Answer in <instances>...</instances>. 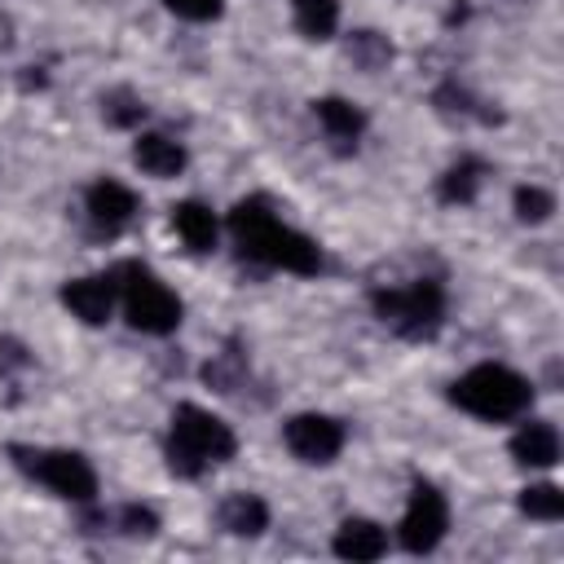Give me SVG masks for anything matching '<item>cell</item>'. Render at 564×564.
Returning <instances> with one entry per match:
<instances>
[{
	"mask_svg": "<svg viewBox=\"0 0 564 564\" xmlns=\"http://www.w3.org/2000/svg\"><path fill=\"white\" fill-rule=\"evenodd\" d=\"M344 441H348V427H344L339 419H330V414H317V410L291 414V419L282 423V445H286L300 463H308V467L335 463L339 449H344Z\"/></svg>",
	"mask_w": 564,
	"mask_h": 564,
	"instance_id": "ba28073f",
	"label": "cell"
},
{
	"mask_svg": "<svg viewBox=\"0 0 564 564\" xmlns=\"http://www.w3.org/2000/svg\"><path fill=\"white\" fill-rule=\"evenodd\" d=\"M229 234L238 242V251L256 264H269V269H286V273H300V278H313L322 273V247L282 225V216L269 207L264 194H251V198H238L229 207Z\"/></svg>",
	"mask_w": 564,
	"mask_h": 564,
	"instance_id": "6da1fadb",
	"label": "cell"
},
{
	"mask_svg": "<svg viewBox=\"0 0 564 564\" xmlns=\"http://www.w3.org/2000/svg\"><path fill=\"white\" fill-rule=\"evenodd\" d=\"M445 529H449V502H445V494L432 480H414L410 485V498H405V511H401V524H397V542L410 555H427V551L441 546Z\"/></svg>",
	"mask_w": 564,
	"mask_h": 564,
	"instance_id": "52a82bcc",
	"label": "cell"
},
{
	"mask_svg": "<svg viewBox=\"0 0 564 564\" xmlns=\"http://www.w3.org/2000/svg\"><path fill=\"white\" fill-rule=\"evenodd\" d=\"M449 401L471 414V419H485V423H507V419H520L529 405H533V383L511 370V366H498V361H480L471 370H463L454 383H449Z\"/></svg>",
	"mask_w": 564,
	"mask_h": 564,
	"instance_id": "3957f363",
	"label": "cell"
},
{
	"mask_svg": "<svg viewBox=\"0 0 564 564\" xmlns=\"http://www.w3.org/2000/svg\"><path fill=\"white\" fill-rule=\"evenodd\" d=\"M101 115H106L110 128H137L145 119V101L137 93H128V88H115V93L101 97Z\"/></svg>",
	"mask_w": 564,
	"mask_h": 564,
	"instance_id": "ffe728a7",
	"label": "cell"
},
{
	"mask_svg": "<svg viewBox=\"0 0 564 564\" xmlns=\"http://www.w3.org/2000/svg\"><path fill=\"white\" fill-rule=\"evenodd\" d=\"M370 308L392 335L419 344V339H432L445 322V286L436 278H410L401 286H375Z\"/></svg>",
	"mask_w": 564,
	"mask_h": 564,
	"instance_id": "5b68a950",
	"label": "cell"
},
{
	"mask_svg": "<svg viewBox=\"0 0 564 564\" xmlns=\"http://www.w3.org/2000/svg\"><path fill=\"white\" fill-rule=\"evenodd\" d=\"M313 115L326 128V137L339 141V145H357V137L366 132V110L357 101H348V97H317Z\"/></svg>",
	"mask_w": 564,
	"mask_h": 564,
	"instance_id": "9a60e30c",
	"label": "cell"
},
{
	"mask_svg": "<svg viewBox=\"0 0 564 564\" xmlns=\"http://www.w3.org/2000/svg\"><path fill=\"white\" fill-rule=\"evenodd\" d=\"M348 53H352V62L366 66V70H379V66L392 62V44H388L383 35H375V31H357L352 44H348Z\"/></svg>",
	"mask_w": 564,
	"mask_h": 564,
	"instance_id": "7402d4cb",
	"label": "cell"
},
{
	"mask_svg": "<svg viewBox=\"0 0 564 564\" xmlns=\"http://www.w3.org/2000/svg\"><path fill=\"white\" fill-rule=\"evenodd\" d=\"M62 304L70 308V317H79L84 326H106L119 295H115V278L110 273H84L62 282Z\"/></svg>",
	"mask_w": 564,
	"mask_h": 564,
	"instance_id": "30bf717a",
	"label": "cell"
},
{
	"mask_svg": "<svg viewBox=\"0 0 564 564\" xmlns=\"http://www.w3.org/2000/svg\"><path fill=\"white\" fill-rule=\"evenodd\" d=\"M26 366H31L26 344H22V339H13V335H4V339H0V375H22Z\"/></svg>",
	"mask_w": 564,
	"mask_h": 564,
	"instance_id": "484cf974",
	"label": "cell"
},
{
	"mask_svg": "<svg viewBox=\"0 0 564 564\" xmlns=\"http://www.w3.org/2000/svg\"><path fill=\"white\" fill-rule=\"evenodd\" d=\"M119 529H123L128 538H154V533H159V511H154V507H141V502H128V507L119 511Z\"/></svg>",
	"mask_w": 564,
	"mask_h": 564,
	"instance_id": "603a6c76",
	"label": "cell"
},
{
	"mask_svg": "<svg viewBox=\"0 0 564 564\" xmlns=\"http://www.w3.org/2000/svg\"><path fill=\"white\" fill-rule=\"evenodd\" d=\"M330 551H335L339 560L370 564V560H383V555H388V533H383V524H375V520H366V516H348V520L335 529Z\"/></svg>",
	"mask_w": 564,
	"mask_h": 564,
	"instance_id": "8fae6325",
	"label": "cell"
},
{
	"mask_svg": "<svg viewBox=\"0 0 564 564\" xmlns=\"http://www.w3.org/2000/svg\"><path fill=\"white\" fill-rule=\"evenodd\" d=\"M511 207H516V220L542 225V220H551V212H555V194L542 189V185H520V189L511 194Z\"/></svg>",
	"mask_w": 564,
	"mask_h": 564,
	"instance_id": "44dd1931",
	"label": "cell"
},
{
	"mask_svg": "<svg viewBox=\"0 0 564 564\" xmlns=\"http://www.w3.org/2000/svg\"><path fill=\"white\" fill-rule=\"evenodd\" d=\"M485 176H489V163H480V159H458V163H449L445 172H441V181H436V198L441 203H471L476 194H480V185H485Z\"/></svg>",
	"mask_w": 564,
	"mask_h": 564,
	"instance_id": "e0dca14e",
	"label": "cell"
},
{
	"mask_svg": "<svg viewBox=\"0 0 564 564\" xmlns=\"http://www.w3.org/2000/svg\"><path fill=\"white\" fill-rule=\"evenodd\" d=\"M516 502H520V511H524L529 520H546V524L564 520V489L551 485V480H542V485H524Z\"/></svg>",
	"mask_w": 564,
	"mask_h": 564,
	"instance_id": "d6986e66",
	"label": "cell"
},
{
	"mask_svg": "<svg viewBox=\"0 0 564 564\" xmlns=\"http://www.w3.org/2000/svg\"><path fill=\"white\" fill-rule=\"evenodd\" d=\"M132 163H137L145 176L167 181V176H181V172H185V145L172 141V137H163V132H141V137L132 141Z\"/></svg>",
	"mask_w": 564,
	"mask_h": 564,
	"instance_id": "4fadbf2b",
	"label": "cell"
},
{
	"mask_svg": "<svg viewBox=\"0 0 564 564\" xmlns=\"http://www.w3.org/2000/svg\"><path fill=\"white\" fill-rule=\"evenodd\" d=\"M163 4L185 22H216L225 13V0H163Z\"/></svg>",
	"mask_w": 564,
	"mask_h": 564,
	"instance_id": "d4e9b609",
	"label": "cell"
},
{
	"mask_svg": "<svg viewBox=\"0 0 564 564\" xmlns=\"http://www.w3.org/2000/svg\"><path fill=\"white\" fill-rule=\"evenodd\" d=\"M172 229L181 234V242L189 247V251H212L216 247V216H212V207L207 203H198V198H185V203H176L172 207Z\"/></svg>",
	"mask_w": 564,
	"mask_h": 564,
	"instance_id": "2e32d148",
	"label": "cell"
},
{
	"mask_svg": "<svg viewBox=\"0 0 564 564\" xmlns=\"http://www.w3.org/2000/svg\"><path fill=\"white\" fill-rule=\"evenodd\" d=\"M115 295L123 308V322L141 335H172L181 326V295L141 260H123L115 264Z\"/></svg>",
	"mask_w": 564,
	"mask_h": 564,
	"instance_id": "277c9868",
	"label": "cell"
},
{
	"mask_svg": "<svg viewBox=\"0 0 564 564\" xmlns=\"http://www.w3.org/2000/svg\"><path fill=\"white\" fill-rule=\"evenodd\" d=\"M9 458L22 476L40 480L48 494L66 502H93L97 498V471L79 449H53V445H9Z\"/></svg>",
	"mask_w": 564,
	"mask_h": 564,
	"instance_id": "8992f818",
	"label": "cell"
},
{
	"mask_svg": "<svg viewBox=\"0 0 564 564\" xmlns=\"http://www.w3.org/2000/svg\"><path fill=\"white\" fill-rule=\"evenodd\" d=\"M234 454H238V436H234V427L220 414H212V410H203L194 401L172 410V423H167V467L181 480H198L207 467H220Z\"/></svg>",
	"mask_w": 564,
	"mask_h": 564,
	"instance_id": "7a4b0ae2",
	"label": "cell"
},
{
	"mask_svg": "<svg viewBox=\"0 0 564 564\" xmlns=\"http://www.w3.org/2000/svg\"><path fill=\"white\" fill-rule=\"evenodd\" d=\"M238 370H242V357H238V352H225V357H216V361L203 366V379H207L216 392H234V388H238Z\"/></svg>",
	"mask_w": 564,
	"mask_h": 564,
	"instance_id": "cb8c5ba5",
	"label": "cell"
},
{
	"mask_svg": "<svg viewBox=\"0 0 564 564\" xmlns=\"http://www.w3.org/2000/svg\"><path fill=\"white\" fill-rule=\"evenodd\" d=\"M84 212H88V225L110 238V234H119V229L132 225V216H137V194H132L123 181L101 176V181H93V185L84 189Z\"/></svg>",
	"mask_w": 564,
	"mask_h": 564,
	"instance_id": "9c48e42d",
	"label": "cell"
},
{
	"mask_svg": "<svg viewBox=\"0 0 564 564\" xmlns=\"http://www.w3.org/2000/svg\"><path fill=\"white\" fill-rule=\"evenodd\" d=\"M511 458L520 463V467H555L560 463V432H555V423H546V419H529L516 436H511Z\"/></svg>",
	"mask_w": 564,
	"mask_h": 564,
	"instance_id": "5bb4252c",
	"label": "cell"
},
{
	"mask_svg": "<svg viewBox=\"0 0 564 564\" xmlns=\"http://www.w3.org/2000/svg\"><path fill=\"white\" fill-rule=\"evenodd\" d=\"M295 26L308 40H330L339 31V0H291Z\"/></svg>",
	"mask_w": 564,
	"mask_h": 564,
	"instance_id": "ac0fdd59",
	"label": "cell"
},
{
	"mask_svg": "<svg viewBox=\"0 0 564 564\" xmlns=\"http://www.w3.org/2000/svg\"><path fill=\"white\" fill-rule=\"evenodd\" d=\"M216 524L234 538H260L269 529V502L260 494H247V489H234L220 498L216 507Z\"/></svg>",
	"mask_w": 564,
	"mask_h": 564,
	"instance_id": "7c38bea8",
	"label": "cell"
}]
</instances>
